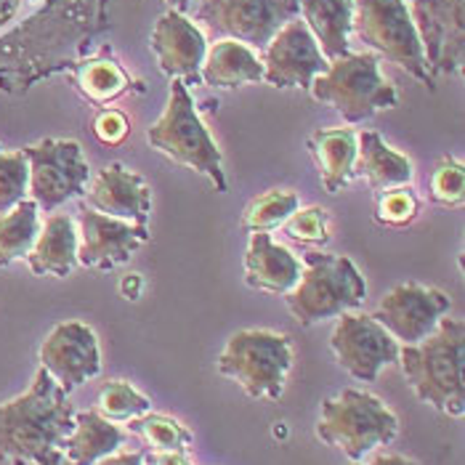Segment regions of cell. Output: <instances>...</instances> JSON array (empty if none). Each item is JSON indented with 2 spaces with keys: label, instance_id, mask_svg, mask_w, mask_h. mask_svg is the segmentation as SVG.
<instances>
[{
  "label": "cell",
  "instance_id": "obj_1",
  "mask_svg": "<svg viewBox=\"0 0 465 465\" xmlns=\"http://www.w3.org/2000/svg\"><path fill=\"white\" fill-rule=\"evenodd\" d=\"M109 27V0L48 3L0 35V91L25 94L43 77L72 70Z\"/></svg>",
  "mask_w": 465,
  "mask_h": 465
},
{
  "label": "cell",
  "instance_id": "obj_16",
  "mask_svg": "<svg viewBox=\"0 0 465 465\" xmlns=\"http://www.w3.org/2000/svg\"><path fill=\"white\" fill-rule=\"evenodd\" d=\"M450 306L452 301L447 292L418 282H404L381 301L372 317L394 335L396 343L415 346L439 327V322L450 314Z\"/></svg>",
  "mask_w": 465,
  "mask_h": 465
},
{
  "label": "cell",
  "instance_id": "obj_31",
  "mask_svg": "<svg viewBox=\"0 0 465 465\" xmlns=\"http://www.w3.org/2000/svg\"><path fill=\"white\" fill-rule=\"evenodd\" d=\"M152 410V401L128 381H109L96 396V412L112 423L134 420Z\"/></svg>",
  "mask_w": 465,
  "mask_h": 465
},
{
  "label": "cell",
  "instance_id": "obj_25",
  "mask_svg": "<svg viewBox=\"0 0 465 465\" xmlns=\"http://www.w3.org/2000/svg\"><path fill=\"white\" fill-rule=\"evenodd\" d=\"M128 433L99 415L96 410L74 412L72 430L64 439V460L72 465H96L125 444Z\"/></svg>",
  "mask_w": 465,
  "mask_h": 465
},
{
  "label": "cell",
  "instance_id": "obj_29",
  "mask_svg": "<svg viewBox=\"0 0 465 465\" xmlns=\"http://www.w3.org/2000/svg\"><path fill=\"white\" fill-rule=\"evenodd\" d=\"M301 208V197L290 189H269L266 194L255 197L251 205L245 208L240 226L251 234L258 232H272L282 226L290 215Z\"/></svg>",
  "mask_w": 465,
  "mask_h": 465
},
{
  "label": "cell",
  "instance_id": "obj_27",
  "mask_svg": "<svg viewBox=\"0 0 465 465\" xmlns=\"http://www.w3.org/2000/svg\"><path fill=\"white\" fill-rule=\"evenodd\" d=\"M70 72L77 94L85 102L96 104V107H107L112 102H117L134 85V80L125 72V67L117 59H112L109 45H104L99 54H91V56L80 59Z\"/></svg>",
  "mask_w": 465,
  "mask_h": 465
},
{
  "label": "cell",
  "instance_id": "obj_8",
  "mask_svg": "<svg viewBox=\"0 0 465 465\" xmlns=\"http://www.w3.org/2000/svg\"><path fill=\"white\" fill-rule=\"evenodd\" d=\"M312 99L332 107L346 123H361L383 109H394L396 88L381 74L378 54H346L330 62L327 72L314 77Z\"/></svg>",
  "mask_w": 465,
  "mask_h": 465
},
{
  "label": "cell",
  "instance_id": "obj_9",
  "mask_svg": "<svg viewBox=\"0 0 465 465\" xmlns=\"http://www.w3.org/2000/svg\"><path fill=\"white\" fill-rule=\"evenodd\" d=\"M351 33H357L359 40L372 48V54L386 56L418 83L433 85L423 43L404 0H354Z\"/></svg>",
  "mask_w": 465,
  "mask_h": 465
},
{
  "label": "cell",
  "instance_id": "obj_17",
  "mask_svg": "<svg viewBox=\"0 0 465 465\" xmlns=\"http://www.w3.org/2000/svg\"><path fill=\"white\" fill-rule=\"evenodd\" d=\"M149 242V229L123 218L96 213L80 205L77 215V263L85 269L109 272Z\"/></svg>",
  "mask_w": 465,
  "mask_h": 465
},
{
  "label": "cell",
  "instance_id": "obj_43",
  "mask_svg": "<svg viewBox=\"0 0 465 465\" xmlns=\"http://www.w3.org/2000/svg\"><path fill=\"white\" fill-rule=\"evenodd\" d=\"M168 3H171V5H173V0H168Z\"/></svg>",
  "mask_w": 465,
  "mask_h": 465
},
{
  "label": "cell",
  "instance_id": "obj_32",
  "mask_svg": "<svg viewBox=\"0 0 465 465\" xmlns=\"http://www.w3.org/2000/svg\"><path fill=\"white\" fill-rule=\"evenodd\" d=\"M30 189V165L22 149L0 146V215L27 200Z\"/></svg>",
  "mask_w": 465,
  "mask_h": 465
},
{
  "label": "cell",
  "instance_id": "obj_39",
  "mask_svg": "<svg viewBox=\"0 0 465 465\" xmlns=\"http://www.w3.org/2000/svg\"><path fill=\"white\" fill-rule=\"evenodd\" d=\"M143 465H194L186 452H154L143 455Z\"/></svg>",
  "mask_w": 465,
  "mask_h": 465
},
{
  "label": "cell",
  "instance_id": "obj_6",
  "mask_svg": "<svg viewBox=\"0 0 465 465\" xmlns=\"http://www.w3.org/2000/svg\"><path fill=\"white\" fill-rule=\"evenodd\" d=\"M399 433V418L378 396L343 389L338 396L324 399L317 420V439L338 447L351 463L364 460L378 447L391 444Z\"/></svg>",
  "mask_w": 465,
  "mask_h": 465
},
{
  "label": "cell",
  "instance_id": "obj_2",
  "mask_svg": "<svg viewBox=\"0 0 465 465\" xmlns=\"http://www.w3.org/2000/svg\"><path fill=\"white\" fill-rule=\"evenodd\" d=\"M72 423L70 394L37 367L30 389L0 404V463L62 465Z\"/></svg>",
  "mask_w": 465,
  "mask_h": 465
},
{
  "label": "cell",
  "instance_id": "obj_38",
  "mask_svg": "<svg viewBox=\"0 0 465 465\" xmlns=\"http://www.w3.org/2000/svg\"><path fill=\"white\" fill-rule=\"evenodd\" d=\"M96 465H143L142 450H117Z\"/></svg>",
  "mask_w": 465,
  "mask_h": 465
},
{
  "label": "cell",
  "instance_id": "obj_7",
  "mask_svg": "<svg viewBox=\"0 0 465 465\" xmlns=\"http://www.w3.org/2000/svg\"><path fill=\"white\" fill-rule=\"evenodd\" d=\"M215 364L251 399L277 401L285 394L292 367V343L290 335L277 330H240L226 341Z\"/></svg>",
  "mask_w": 465,
  "mask_h": 465
},
{
  "label": "cell",
  "instance_id": "obj_4",
  "mask_svg": "<svg viewBox=\"0 0 465 465\" xmlns=\"http://www.w3.org/2000/svg\"><path fill=\"white\" fill-rule=\"evenodd\" d=\"M146 142L173 163L205 176L213 183L215 192H226L229 183L223 173V154L200 117L197 104L186 88V80L173 77L165 112L146 131Z\"/></svg>",
  "mask_w": 465,
  "mask_h": 465
},
{
  "label": "cell",
  "instance_id": "obj_33",
  "mask_svg": "<svg viewBox=\"0 0 465 465\" xmlns=\"http://www.w3.org/2000/svg\"><path fill=\"white\" fill-rule=\"evenodd\" d=\"M430 200L441 208H458L465 197V168L460 157H441L429 179Z\"/></svg>",
  "mask_w": 465,
  "mask_h": 465
},
{
  "label": "cell",
  "instance_id": "obj_23",
  "mask_svg": "<svg viewBox=\"0 0 465 465\" xmlns=\"http://www.w3.org/2000/svg\"><path fill=\"white\" fill-rule=\"evenodd\" d=\"M354 176H361L375 192H386L396 186H407L415 176V168H412V160L391 149L381 134L364 131V134H357Z\"/></svg>",
  "mask_w": 465,
  "mask_h": 465
},
{
  "label": "cell",
  "instance_id": "obj_24",
  "mask_svg": "<svg viewBox=\"0 0 465 465\" xmlns=\"http://www.w3.org/2000/svg\"><path fill=\"white\" fill-rule=\"evenodd\" d=\"M309 152L320 168L324 192L338 194L354 181L357 131L354 128H320L309 136Z\"/></svg>",
  "mask_w": 465,
  "mask_h": 465
},
{
  "label": "cell",
  "instance_id": "obj_14",
  "mask_svg": "<svg viewBox=\"0 0 465 465\" xmlns=\"http://www.w3.org/2000/svg\"><path fill=\"white\" fill-rule=\"evenodd\" d=\"M40 367L62 386L64 394L94 381L102 372V351L94 327L77 320L56 324L40 346Z\"/></svg>",
  "mask_w": 465,
  "mask_h": 465
},
{
  "label": "cell",
  "instance_id": "obj_40",
  "mask_svg": "<svg viewBox=\"0 0 465 465\" xmlns=\"http://www.w3.org/2000/svg\"><path fill=\"white\" fill-rule=\"evenodd\" d=\"M120 292H123L128 301H136V298L142 295V277H139V274H128V277H123V282H120Z\"/></svg>",
  "mask_w": 465,
  "mask_h": 465
},
{
  "label": "cell",
  "instance_id": "obj_19",
  "mask_svg": "<svg viewBox=\"0 0 465 465\" xmlns=\"http://www.w3.org/2000/svg\"><path fill=\"white\" fill-rule=\"evenodd\" d=\"M149 45L157 56L160 70L168 77L200 80V70L208 54V40L197 27V22H192L176 8H171L154 22Z\"/></svg>",
  "mask_w": 465,
  "mask_h": 465
},
{
  "label": "cell",
  "instance_id": "obj_21",
  "mask_svg": "<svg viewBox=\"0 0 465 465\" xmlns=\"http://www.w3.org/2000/svg\"><path fill=\"white\" fill-rule=\"evenodd\" d=\"M35 277H67L77 266V223L67 213H54L37 232L35 245L27 255Z\"/></svg>",
  "mask_w": 465,
  "mask_h": 465
},
{
  "label": "cell",
  "instance_id": "obj_22",
  "mask_svg": "<svg viewBox=\"0 0 465 465\" xmlns=\"http://www.w3.org/2000/svg\"><path fill=\"white\" fill-rule=\"evenodd\" d=\"M298 16L317 40L327 62H335L349 51L354 0H298Z\"/></svg>",
  "mask_w": 465,
  "mask_h": 465
},
{
  "label": "cell",
  "instance_id": "obj_3",
  "mask_svg": "<svg viewBox=\"0 0 465 465\" xmlns=\"http://www.w3.org/2000/svg\"><path fill=\"white\" fill-rule=\"evenodd\" d=\"M465 324L444 317L426 341L399 349V364L415 396L441 415L465 412Z\"/></svg>",
  "mask_w": 465,
  "mask_h": 465
},
{
  "label": "cell",
  "instance_id": "obj_42",
  "mask_svg": "<svg viewBox=\"0 0 465 465\" xmlns=\"http://www.w3.org/2000/svg\"><path fill=\"white\" fill-rule=\"evenodd\" d=\"M189 5H192V0H173V8L181 11V14H183V8H189Z\"/></svg>",
  "mask_w": 465,
  "mask_h": 465
},
{
  "label": "cell",
  "instance_id": "obj_41",
  "mask_svg": "<svg viewBox=\"0 0 465 465\" xmlns=\"http://www.w3.org/2000/svg\"><path fill=\"white\" fill-rule=\"evenodd\" d=\"M351 465H418L415 460H410V458H404V455H389V452H383V455H375L372 460H367V463H351Z\"/></svg>",
  "mask_w": 465,
  "mask_h": 465
},
{
  "label": "cell",
  "instance_id": "obj_37",
  "mask_svg": "<svg viewBox=\"0 0 465 465\" xmlns=\"http://www.w3.org/2000/svg\"><path fill=\"white\" fill-rule=\"evenodd\" d=\"M54 0H0V33L5 35V30L22 25L25 19H30L40 8H45Z\"/></svg>",
  "mask_w": 465,
  "mask_h": 465
},
{
  "label": "cell",
  "instance_id": "obj_28",
  "mask_svg": "<svg viewBox=\"0 0 465 465\" xmlns=\"http://www.w3.org/2000/svg\"><path fill=\"white\" fill-rule=\"evenodd\" d=\"M37 205L33 200H22L16 208L0 215V269L16 261H25L40 232Z\"/></svg>",
  "mask_w": 465,
  "mask_h": 465
},
{
  "label": "cell",
  "instance_id": "obj_18",
  "mask_svg": "<svg viewBox=\"0 0 465 465\" xmlns=\"http://www.w3.org/2000/svg\"><path fill=\"white\" fill-rule=\"evenodd\" d=\"M83 205L96 213L146 226L152 213V192L139 173L128 171L123 163H109L85 186Z\"/></svg>",
  "mask_w": 465,
  "mask_h": 465
},
{
  "label": "cell",
  "instance_id": "obj_35",
  "mask_svg": "<svg viewBox=\"0 0 465 465\" xmlns=\"http://www.w3.org/2000/svg\"><path fill=\"white\" fill-rule=\"evenodd\" d=\"M418 213H420V197L415 194L410 183L381 192L378 205H375V221L383 226H394V229L410 226Z\"/></svg>",
  "mask_w": 465,
  "mask_h": 465
},
{
  "label": "cell",
  "instance_id": "obj_20",
  "mask_svg": "<svg viewBox=\"0 0 465 465\" xmlns=\"http://www.w3.org/2000/svg\"><path fill=\"white\" fill-rule=\"evenodd\" d=\"M301 277V258H295L285 245L274 242L269 232L251 234L245 252V282L252 290L287 295Z\"/></svg>",
  "mask_w": 465,
  "mask_h": 465
},
{
  "label": "cell",
  "instance_id": "obj_13",
  "mask_svg": "<svg viewBox=\"0 0 465 465\" xmlns=\"http://www.w3.org/2000/svg\"><path fill=\"white\" fill-rule=\"evenodd\" d=\"M420 35L430 77L460 74L465 64V0H404Z\"/></svg>",
  "mask_w": 465,
  "mask_h": 465
},
{
  "label": "cell",
  "instance_id": "obj_26",
  "mask_svg": "<svg viewBox=\"0 0 465 465\" xmlns=\"http://www.w3.org/2000/svg\"><path fill=\"white\" fill-rule=\"evenodd\" d=\"M200 80L211 88H240L263 83V64L261 56L245 43L221 37L205 54Z\"/></svg>",
  "mask_w": 465,
  "mask_h": 465
},
{
  "label": "cell",
  "instance_id": "obj_34",
  "mask_svg": "<svg viewBox=\"0 0 465 465\" xmlns=\"http://www.w3.org/2000/svg\"><path fill=\"white\" fill-rule=\"evenodd\" d=\"M282 226H285L287 237L298 245L324 248L330 242V213L320 205L298 208Z\"/></svg>",
  "mask_w": 465,
  "mask_h": 465
},
{
  "label": "cell",
  "instance_id": "obj_36",
  "mask_svg": "<svg viewBox=\"0 0 465 465\" xmlns=\"http://www.w3.org/2000/svg\"><path fill=\"white\" fill-rule=\"evenodd\" d=\"M131 120L120 109H102L94 120V136L107 146H117L128 139Z\"/></svg>",
  "mask_w": 465,
  "mask_h": 465
},
{
  "label": "cell",
  "instance_id": "obj_5",
  "mask_svg": "<svg viewBox=\"0 0 465 465\" xmlns=\"http://www.w3.org/2000/svg\"><path fill=\"white\" fill-rule=\"evenodd\" d=\"M367 298L364 277L346 255L312 251L301 258V277L285 295L287 312L303 324H320L354 312Z\"/></svg>",
  "mask_w": 465,
  "mask_h": 465
},
{
  "label": "cell",
  "instance_id": "obj_30",
  "mask_svg": "<svg viewBox=\"0 0 465 465\" xmlns=\"http://www.w3.org/2000/svg\"><path fill=\"white\" fill-rule=\"evenodd\" d=\"M128 423L134 433H139L146 439V444H152L154 452H189L192 450V441H194L192 430L171 415L149 410Z\"/></svg>",
  "mask_w": 465,
  "mask_h": 465
},
{
  "label": "cell",
  "instance_id": "obj_10",
  "mask_svg": "<svg viewBox=\"0 0 465 465\" xmlns=\"http://www.w3.org/2000/svg\"><path fill=\"white\" fill-rule=\"evenodd\" d=\"M30 165V200L37 211H56L67 200L83 197L91 168L83 146L72 139H43L22 149Z\"/></svg>",
  "mask_w": 465,
  "mask_h": 465
},
{
  "label": "cell",
  "instance_id": "obj_11",
  "mask_svg": "<svg viewBox=\"0 0 465 465\" xmlns=\"http://www.w3.org/2000/svg\"><path fill=\"white\" fill-rule=\"evenodd\" d=\"M298 16V0H200L194 19L203 22L211 35L245 43L263 51L269 40Z\"/></svg>",
  "mask_w": 465,
  "mask_h": 465
},
{
  "label": "cell",
  "instance_id": "obj_15",
  "mask_svg": "<svg viewBox=\"0 0 465 465\" xmlns=\"http://www.w3.org/2000/svg\"><path fill=\"white\" fill-rule=\"evenodd\" d=\"M263 83L272 88H301L309 91L314 77L327 72L330 62L324 59L317 40L301 16L290 19L277 35L269 40L261 56Z\"/></svg>",
  "mask_w": 465,
  "mask_h": 465
},
{
  "label": "cell",
  "instance_id": "obj_12",
  "mask_svg": "<svg viewBox=\"0 0 465 465\" xmlns=\"http://www.w3.org/2000/svg\"><path fill=\"white\" fill-rule=\"evenodd\" d=\"M330 349L338 364L359 383L378 381L383 367L399 361L396 338L372 314L346 312L338 317L330 335Z\"/></svg>",
  "mask_w": 465,
  "mask_h": 465
}]
</instances>
